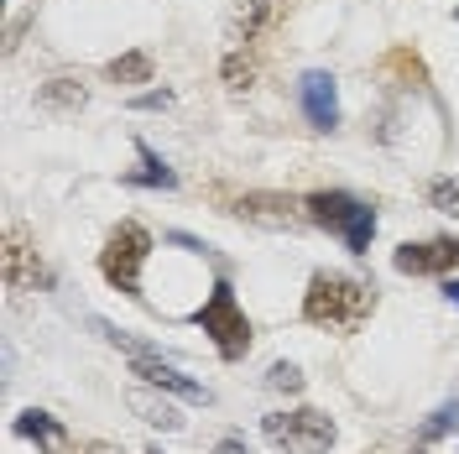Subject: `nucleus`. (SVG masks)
Wrapping results in <instances>:
<instances>
[{
  "instance_id": "f257e3e1",
  "label": "nucleus",
  "mask_w": 459,
  "mask_h": 454,
  "mask_svg": "<svg viewBox=\"0 0 459 454\" xmlns=\"http://www.w3.org/2000/svg\"><path fill=\"white\" fill-rule=\"evenodd\" d=\"M376 313V287L360 277H344V272H314L308 292H303V319L314 329L329 335H355L366 319Z\"/></svg>"
},
{
  "instance_id": "f03ea898",
  "label": "nucleus",
  "mask_w": 459,
  "mask_h": 454,
  "mask_svg": "<svg viewBox=\"0 0 459 454\" xmlns=\"http://www.w3.org/2000/svg\"><path fill=\"white\" fill-rule=\"evenodd\" d=\"M146 256H152V230L136 225V220H126V225H115L110 240H105V251H100V272H105V283H110L115 292H126V298L146 303V292H142Z\"/></svg>"
},
{
  "instance_id": "7ed1b4c3",
  "label": "nucleus",
  "mask_w": 459,
  "mask_h": 454,
  "mask_svg": "<svg viewBox=\"0 0 459 454\" xmlns=\"http://www.w3.org/2000/svg\"><path fill=\"white\" fill-rule=\"evenodd\" d=\"M266 444L282 454H329L334 450V418L318 407H292V413H266L261 418Z\"/></svg>"
},
{
  "instance_id": "20e7f679",
  "label": "nucleus",
  "mask_w": 459,
  "mask_h": 454,
  "mask_svg": "<svg viewBox=\"0 0 459 454\" xmlns=\"http://www.w3.org/2000/svg\"><path fill=\"white\" fill-rule=\"evenodd\" d=\"M194 324H199L204 335L214 340V350H220L225 361H240V355L251 350V319L240 313V303H235V287H230L225 277L214 283L209 303H204V309L194 313Z\"/></svg>"
},
{
  "instance_id": "39448f33",
  "label": "nucleus",
  "mask_w": 459,
  "mask_h": 454,
  "mask_svg": "<svg viewBox=\"0 0 459 454\" xmlns=\"http://www.w3.org/2000/svg\"><path fill=\"white\" fill-rule=\"evenodd\" d=\"M392 266H397L402 277H449V272L459 266V240L455 235H438V240H407V246H397Z\"/></svg>"
},
{
  "instance_id": "423d86ee",
  "label": "nucleus",
  "mask_w": 459,
  "mask_h": 454,
  "mask_svg": "<svg viewBox=\"0 0 459 454\" xmlns=\"http://www.w3.org/2000/svg\"><path fill=\"white\" fill-rule=\"evenodd\" d=\"M0 277L11 292H22V287H48V272H42V261H37V246L27 240V230H5V240H0Z\"/></svg>"
},
{
  "instance_id": "0eeeda50",
  "label": "nucleus",
  "mask_w": 459,
  "mask_h": 454,
  "mask_svg": "<svg viewBox=\"0 0 459 454\" xmlns=\"http://www.w3.org/2000/svg\"><path fill=\"white\" fill-rule=\"evenodd\" d=\"M298 105H303L314 131H340V84H334V74L308 68L298 79Z\"/></svg>"
},
{
  "instance_id": "6e6552de",
  "label": "nucleus",
  "mask_w": 459,
  "mask_h": 454,
  "mask_svg": "<svg viewBox=\"0 0 459 454\" xmlns=\"http://www.w3.org/2000/svg\"><path fill=\"white\" fill-rule=\"evenodd\" d=\"M235 214H240V220H251V225H266V230L308 225V204L287 199V194H246V199H235Z\"/></svg>"
},
{
  "instance_id": "1a4fd4ad",
  "label": "nucleus",
  "mask_w": 459,
  "mask_h": 454,
  "mask_svg": "<svg viewBox=\"0 0 459 454\" xmlns=\"http://www.w3.org/2000/svg\"><path fill=\"white\" fill-rule=\"evenodd\" d=\"M131 376H142L146 387H157V392H172V397H188V402H204L209 407V387L194 381V376H183V371L162 361V355H131Z\"/></svg>"
},
{
  "instance_id": "9d476101",
  "label": "nucleus",
  "mask_w": 459,
  "mask_h": 454,
  "mask_svg": "<svg viewBox=\"0 0 459 454\" xmlns=\"http://www.w3.org/2000/svg\"><path fill=\"white\" fill-rule=\"evenodd\" d=\"M308 225H318V230H350L355 220H360V209L366 204L355 199V194H308Z\"/></svg>"
},
{
  "instance_id": "9b49d317",
  "label": "nucleus",
  "mask_w": 459,
  "mask_h": 454,
  "mask_svg": "<svg viewBox=\"0 0 459 454\" xmlns=\"http://www.w3.org/2000/svg\"><path fill=\"white\" fill-rule=\"evenodd\" d=\"M266 22H272V0H235V11H230V22H225V37L246 53L266 31Z\"/></svg>"
},
{
  "instance_id": "f8f14e48",
  "label": "nucleus",
  "mask_w": 459,
  "mask_h": 454,
  "mask_svg": "<svg viewBox=\"0 0 459 454\" xmlns=\"http://www.w3.org/2000/svg\"><path fill=\"white\" fill-rule=\"evenodd\" d=\"M126 407H131L142 423L162 428V433H183V413H178L168 397H152L146 387H131V392H126Z\"/></svg>"
},
{
  "instance_id": "ddd939ff",
  "label": "nucleus",
  "mask_w": 459,
  "mask_h": 454,
  "mask_svg": "<svg viewBox=\"0 0 459 454\" xmlns=\"http://www.w3.org/2000/svg\"><path fill=\"white\" fill-rule=\"evenodd\" d=\"M37 105L48 115H79L89 105V89L79 79H48V84L37 89Z\"/></svg>"
},
{
  "instance_id": "4468645a",
  "label": "nucleus",
  "mask_w": 459,
  "mask_h": 454,
  "mask_svg": "<svg viewBox=\"0 0 459 454\" xmlns=\"http://www.w3.org/2000/svg\"><path fill=\"white\" fill-rule=\"evenodd\" d=\"M11 428H16L22 439H31L37 450H57V444L68 439V433H63V423H57L53 413H42V407H27V413H22Z\"/></svg>"
},
{
  "instance_id": "2eb2a0df",
  "label": "nucleus",
  "mask_w": 459,
  "mask_h": 454,
  "mask_svg": "<svg viewBox=\"0 0 459 454\" xmlns=\"http://www.w3.org/2000/svg\"><path fill=\"white\" fill-rule=\"evenodd\" d=\"M136 157H142V168L126 172V183H131V188H178V172H172L146 142H136Z\"/></svg>"
},
{
  "instance_id": "dca6fc26",
  "label": "nucleus",
  "mask_w": 459,
  "mask_h": 454,
  "mask_svg": "<svg viewBox=\"0 0 459 454\" xmlns=\"http://www.w3.org/2000/svg\"><path fill=\"white\" fill-rule=\"evenodd\" d=\"M110 84H152V53H120L105 63Z\"/></svg>"
},
{
  "instance_id": "f3484780",
  "label": "nucleus",
  "mask_w": 459,
  "mask_h": 454,
  "mask_svg": "<svg viewBox=\"0 0 459 454\" xmlns=\"http://www.w3.org/2000/svg\"><path fill=\"white\" fill-rule=\"evenodd\" d=\"M455 428H459V397H449L444 407L429 413V423L418 428V450H429L433 439H444V433H455Z\"/></svg>"
},
{
  "instance_id": "a211bd4d",
  "label": "nucleus",
  "mask_w": 459,
  "mask_h": 454,
  "mask_svg": "<svg viewBox=\"0 0 459 454\" xmlns=\"http://www.w3.org/2000/svg\"><path fill=\"white\" fill-rule=\"evenodd\" d=\"M220 79H225L230 94H246V89L256 84V63H251V57H246L240 48H235V53H230L225 63H220Z\"/></svg>"
},
{
  "instance_id": "6ab92c4d",
  "label": "nucleus",
  "mask_w": 459,
  "mask_h": 454,
  "mask_svg": "<svg viewBox=\"0 0 459 454\" xmlns=\"http://www.w3.org/2000/svg\"><path fill=\"white\" fill-rule=\"evenodd\" d=\"M266 387H272V392H287V397H298V392L308 387V376L292 366V361H277V366L266 371Z\"/></svg>"
},
{
  "instance_id": "aec40b11",
  "label": "nucleus",
  "mask_w": 459,
  "mask_h": 454,
  "mask_svg": "<svg viewBox=\"0 0 459 454\" xmlns=\"http://www.w3.org/2000/svg\"><path fill=\"white\" fill-rule=\"evenodd\" d=\"M429 204L438 209V214H459V178H433Z\"/></svg>"
},
{
  "instance_id": "412c9836",
  "label": "nucleus",
  "mask_w": 459,
  "mask_h": 454,
  "mask_svg": "<svg viewBox=\"0 0 459 454\" xmlns=\"http://www.w3.org/2000/svg\"><path fill=\"white\" fill-rule=\"evenodd\" d=\"M386 68H397V74H407V79H412V84H418V89L429 84V68H423V63H418V57L407 53V48H397V53L386 57Z\"/></svg>"
},
{
  "instance_id": "4be33fe9",
  "label": "nucleus",
  "mask_w": 459,
  "mask_h": 454,
  "mask_svg": "<svg viewBox=\"0 0 459 454\" xmlns=\"http://www.w3.org/2000/svg\"><path fill=\"white\" fill-rule=\"evenodd\" d=\"M168 105H172V89H146V94L131 100V110H168Z\"/></svg>"
},
{
  "instance_id": "5701e85b",
  "label": "nucleus",
  "mask_w": 459,
  "mask_h": 454,
  "mask_svg": "<svg viewBox=\"0 0 459 454\" xmlns=\"http://www.w3.org/2000/svg\"><path fill=\"white\" fill-rule=\"evenodd\" d=\"M214 454H251V450H246L240 439H220V450H214Z\"/></svg>"
},
{
  "instance_id": "b1692460",
  "label": "nucleus",
  "mask_w": 459,
  "mask_h": 454,
  "mask_svg": "<svg viewBox=\"0 0 459 454\" xmlns=\"http://www.w3.org/2000/svg\"><path fill=\"white\" fill-rule=\"evenodd\" d=\"M444 298H449V303L459 309V277H449V283H444Z\"/></svg>"
},
{
  "instance_id": "393cba45",
  "label": "nucleus",
  "mask_w": 459,
  "mask_h": 454,
  "mask_svg": "<svg viewBox=\"0 0 459 454\" xmlns=\"http://www.w3.org/2000/svg\"><path fill=\"white\" fill-rule=\"evenodd\" d=\"M79 454H126V450H115V444H89V450H79Z\"/></svg>"
},
{
  "instance_id": "a878e982",
  "label": "nucleus",
  "mask_w": 459,
  "mask_h": 454,
  "mask_svg": "<svg viewBox=\"0 0 459 454\" xmlns=\"http://www.w3.org/2000/svg\"><path fill=\"white\" fill-rule=\"evenodd\" d=\"M455 22H459V11H455Z\"/></svg>"
},
{
  "instance_id": "bb28decb",
  "label": "nucleus",
  "mask_w": 459,
  "mask_h": 454,
  "mask_svg": "<svg viewBox=\"0 0 459 454\" xmlns=\"http://www.w3.org/2000/svg\"><path fill=\"white\" fill-rule=\"evenodd\" d=\"M146 454H157V450H146Z\"/></svg>"
}]
</instances>
